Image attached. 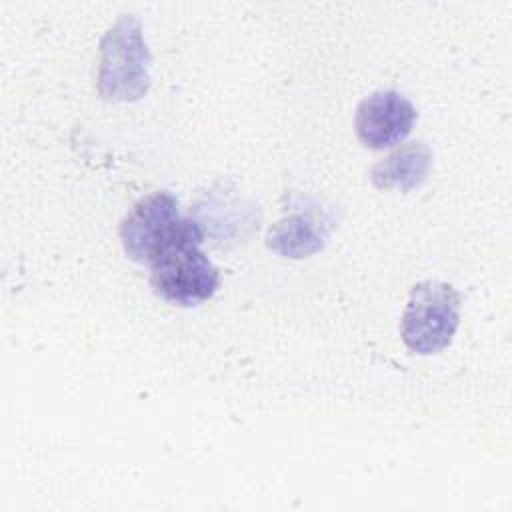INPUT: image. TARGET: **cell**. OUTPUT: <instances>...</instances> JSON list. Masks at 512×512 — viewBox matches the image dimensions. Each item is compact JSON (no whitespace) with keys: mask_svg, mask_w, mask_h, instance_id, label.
Segmentation results:
<instances>
[{"mask_svg":"<svg viewBox=\"0 0 512 512\" xmlns=\"http://www.w3.org/2000/svg\"><path fill=\"white\" fill-rule=\"evenodd\" d=\"M432 168V152L424 142H410L396 148L370 170V180L378 190H414Z\"/></svg>","mask_w":512,"mask_h":512,"instance_id":"obj_7","label":"cell"},{"mask_svg":"<svg viewBox=\"0 0 512 512\" xmlns=\"http://www.w3.org/2000/svg\"><path fill=\"white\" fill-rule=\"evenodd\" d=\"M202 242L204 230L198 222L150 264V284L156 296L178 306H198L216 294L220 274L202 252Z\"/></svg>","mask_w":512,"mask_h":512,"instance_id":"obj_2","label":"cell"},{"mask_svg":"<svg viewBox=\"0 0 512 512\" xmlns=\"http://www.w3.org/2000/svg\"><path fill=\"white\" fill-rule=\"evenodd\" d=\"M330 228L332 220L326 212L316 208L296 210L272 224L266 244L284 258H308L324 248Z\"/></svg>","mask_w":512,"mask_h":512,"instance_id":"obj_6","label":"cell"},{"mask_svg":"<svg viewBox=\"0 0 512 512\" xmlns=\"http://www.w3.org/2000/svg\"><path fill=\"white\" fill-rule=\"evenodd\" d=\"M460 324V294L448 282H418L408 296L400 336L414 354H436L450 346Z\"/></svg>","mask_w":512,"mask_h":512,"instance_id":"obj_3","label":"cell"},{"mask_svg":"<svg viewBox=\"0 0 512 512\" xmlns=\"http://www.w3.org/2000/svg\"><path fill=\"white\" fill-rule=\"evenodd\" d=\"M150 50L142 24L122 14L100 40L98 92L104 100L136 102L150 88Z\"/></svg>","mask_w":512,"mask_h":512,"instance_id":"obj_1","label":"cell"},{"mask_svg":"<svg viewBox=\"0 0 512 512\" xmlns=\"http://www.w3.org/2000/svg\"><path fill=\"white\" fill-rule=\"evenodd\" d=\"M198 226L184 218L174 194L162 190L140 198L120 224V240L126 256L140 264H152L162 252Z\"/></svg>","mask_w":512,"mask_h":512,"instance_id":"obj_4","label":"cell"},{"mask_svg":"<svg viewBox=\"0 0 512 512\" xmlns=\"http://www.w3.org/2000/svg\"><path fill=\"white\" fill-rule=\"evenodd\" d=\"M418 112L414 104L396 90L372 92L358 104L356 136L372 150H384L402 142L414 128Z\"/></svg>","mask_w":512,"mask_h":512,"instance_id":"obj_5","label":"cell"}]
</instances>
